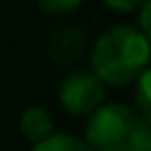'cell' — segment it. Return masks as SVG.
I'll use <instances>...</instances> for the list:
<instances>
[{"mask_svg":"<svg viewBox=\"0 0 151 151\" xmlns=\"http://www.w3.org/2000/svg\"><path fill=\"white\" fill-rule=\"evenodd\" d=\"M151 45L134 25H113L91 48V73L103 86H129L149 70Z\"/></svg>","mask_w":151,"mask_h":151,"instance_id":"6da1fadb","label":"cell"},{"mask_svg":"<svg viewBox=\"0 0 151 151\" xmlns=\"http://www.w3.org/2000/svg\"><path fill=\"white\" fill-rule=\"evenodd\" d=\"M58 101L73 116H93L106 101V86L91 70H73L60 81Z\"/></svg>","mask_w":151,"mask_h":151,"instance_id":"3957f363","label":"cell"},{"mask_svg":"<svg viewBox=\"0 0 151 151\" xmlns=\"http://www.w3.org/2000/svg\"><path fill=\"white\" fill-rule=\"evenodd\" d=\"M33 151H91L88 144L70 134H50L48 139L33 144Z\"/></svg>","mask_w":151,"mask_h":151,"instance_id":"8992f818","label":"cell"},{"mask_svg":"<svg viewBox=\"0 0 151 151\" xmlns=\"http://www.w3.org/2000/svg\"><path fill=\"white\" fill-rule=\"evenodd\" d=\"M20 131L25 139H30L33 144L48 139L53 134V121H50V113L40 106H28L20 113Z\"/></svg>","mask_w":151,"mask_h":151,"instance_id":"5b68a950","label":"cell"},{"mask_svg":"<svg viewBox=\"0 0 151 151\" xmlns=\"http://www.w3.org/2000/svg\"><path fill=\"white\" fill-rule=\"evenodd\" d=\"M45 53L58 68H73L88 53V33L76 23H60L45 40Z\"/></svg>","mask_w":151,"mask_h":151,"instance_id":"277c9868","label":"cell"},{"mask_svg":"<svg viewBox=\"0 0 151 151\" xmlns=\"http://www.w3.org/2000/svg\"><path fill=\"white\" fill-rule=\"evenodd\" d=\"M91 151H151V126L121 103H103L86 126Z\"/></svg>","mask_w":151,"mask_h":151,"instance_id":"7a4b0ae2","label":"cell"},{"mask_svg":"<svg viewBox=\"0 0 151 151\" xmlns=\"http://www.w3.org/2000/svg\"><path fill=\"white\" fill-rule=\"evenodd\" d=\"M141 5H144V3H111V0L106 3L108 10H113V13H124V15H126V13H139Z\"/></svg>","mask_w":151,"mask_h":151,"instance_id":"30bf717a","label":"cell"},{"mask_svg":"<svg viewBox=\"0 0 151 151\" xmlns=\"http://www.w3.org/2000/svg\"><path fill=\"white\" fill-rule=\"evenodd\" d=\"M38 8H40L43 13H53V15H58V13H73V10H78L81 3H78V0H63V3H60V0L48 3V0H45V3H40Z\"/></svg>","mask_w":151,"mask_h":151,"instance_id":"ba28073f","label":"cell"},{"mask_svg":"<svg viewBox=\"0 0 151 151\" xmlns=\"http://www.w3.org/2000/svg\"><path fill=\"white\" fill-rule=\"evenodd\" d=\"M134 101H136V113L151 126V65L139 81H136V91H134Z\"/></svg>","mask_w":151,"mask_h":151,"instance_id":"52a82bcc","label":"cell"},{"mask_svg":"<svg viewBox=\"0 0 151 151\" xmlns=\"http://www.w3.org/2000/svg\"><path fill=\"white\" fill-rule=\"evenodd\" d=\"M139 25H141L139 30L146 35V40H149V45H151V0L141 5V10H139Z\"/></svg>","mask_w":151,"mask_h":151,"instance_id":"9c48e42d","label":"cell"}]
</instances>
